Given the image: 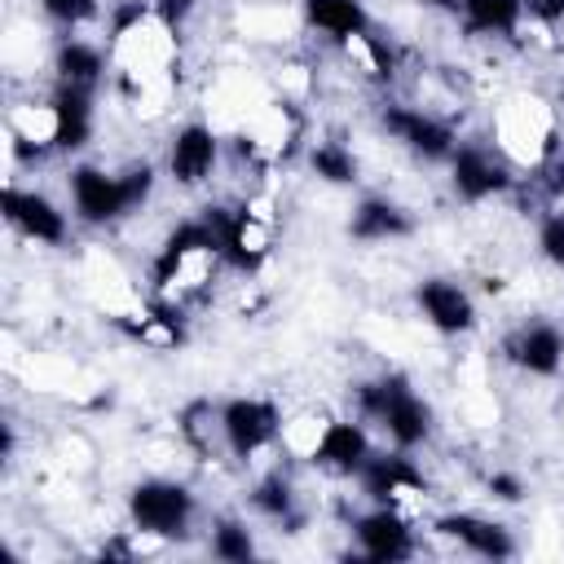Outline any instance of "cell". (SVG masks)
<instances>
[{
	"mask_svg": "<svg viewBox=\"0 0 564 564\" xmlns=\"http://www.w3.org/2000/svg\"><path fill=\"white\" fill-rule=\"evenodd\" d=\"M220 247H216V234L203 216L194 220H176L159 251H154V264H150V286L159 300H172V304H194L207 295L216 269H220Z\"/></svg>",
	"mask_w": 564,
	"mask_h": 564,
	"instance_id": "obj_1",
	"label": "cell"
},
{
	"mask_svg": "<svg viewBox=\"0 0 564 564\" xmlns=\"http://www.w3.org/2000/svg\"><path fill=\"white\" fill-rule=\"evenodd\" d=\"M414 4H423V9H454L458 0H414Z\"/></svg>",
	"mask_w": 564,
	"mask_h": 564,
	"instance_id": "obj_35",
	"label": "cell"
},
{
	"mask_svg": "<svg viewBox=\"0 0 564 564\" xmlns=\"http://www.w3.org/2000/svg\"><path fill=\"white\" fill-rule=\"evenodd\" d=\"M410 234H414V216L388 194L357 198V207L348 216V238L352 242H401Z\"/></svg>",
	"mask_w": 564,
	"mask_h": 564,
	"instance_id": "obj_22",
	"label": "cell"
},
{
	"mask_svg": "<svg viewBox=\"0 0 564 564\" xmlns=\"http://www.w3.org/2000/svg\"><path fill=\"white\" fill-rule=\"evenodd\" d=\"M352 405H357V419L379 427V436L392 445V449H419L432 441V427H436V414L427 405V397L397 370L388 375H375V379H361L352 388Z\"/></svg>",
	"mask_w": 564,
	"mask_h": 564,
	"instance_id": "obj_2",
	"label": "cell"
},
{
	"mask_svg": "<svg viewBox=\"0 0 564 564\" xmlns=\"http://www.w3.org/2000/svg\"><path fill=\"white\" fill-rule=\"evenodd\" d=\"M485 494L494 498V502H507V507H516V502H524V480H520V471H489L485 476Z\"/></svg>",
	"mask_w": 564,
	"mask_h": 564,
	"instance_id": "obj_32",
	"label": "cell"
},
{
	"mask_svg": "<svg viewBox=\"0 0 564 564\" xmlns=\"http://www.w3.org/2000/svg\"><path fill=\"white\" fill-rule=\"evenodd\" d=\"M247 507H251L260 520H269V524L286 529V533H300V524H304V511H300V494H295V480H291L282 467L264 471V476L251 485V494H247Z\"/></svg>",
	"mask_w": 564,
	"mask_h": 564,
	"instance_id": "obj_23",
	"label": "cell"
},
{
	"mask_svg": "<svg viewBox=\"0 0 564 564\" xmlns=\"http://www.w3.org/2000/svg\"><path fill=\"white\" fill-rule=\"evenodd\" d=\"M304 141V115L291 101H264L256 106L229 137L234 159H242L256 172H269L278 163H286L295 154V145Z\"/></svg>",
	"mask_w": 564,
	"mask_h": 564,
	"instance_id": "obj_6",
	"label": "cell"
},
{
	"mask_svg": "<svg viewBox=\"0 0 564 564\" xmlns=\"http://www.w3.org/2000/svg\"><path fill=\"white\" fill-rule=\"evenodd\" d=\"M348 533H352V542H357V555L370 560V564H397V560H410V555L419 551L414 516H405V511H397V507L370 502V511L352 516Z\"/></svg>",
	"mask_w": 564,
	"mask_h": 564,
	"instance_id": "obj_13",
	"label": "cell"
},
{
	"mask_svg": "<svg viewBox=\"0 0 564 564\" xmlns=\"http://www.w3.org/2000/svg\"><path fill=\"white\" fill-rule=\"evenodd\" d=\"M375 454V441H370V427L361 419H326L322 427V441L313 449V467L317 471H330V476H357L361 463Z\"/></svg>",
	"mask_w": 564,
	"mask_h": 564,
	"instance_id": "obj_19",
	"label": "cell"
},
{
	"mask_svg": "<svg viewBox=\"0 0 564 564\" xmlns=\"http://www.w3.org/2000/svg\"><path fill=\"white\" fill-rule=\"evenodd\" d=\"M35 9L62 31H79L101 18V0H35Z\"/></svg>",
	"mask_w": 564,
	"mask_h": 564,
	"instance_id": "obj_30",
	"label": "cell"
},
{
	"mask_svg": "<svg viewBox=\"0 0 564 564\" xmlns=\"http://www.w3.org/2000/svg\"><path fill=\"white\" fill-rule=\"evenodd\" d=\"M322 427H326V414H295V419H286L282 423V436H278L282 454L295 458V463H308L313 449H317V441H322Z\"/></svg>",
	"mask_w": 564,
	"mask_h": 564,
	"instance_id": "obj_29",
	"label": "cell"
},
{
	"mask_svg": "<svg viewBox=\"0 0 564 564\" xmlns=\"http://www.w3.org/2000/svg\"><path fill=\"white\" fill-rule=\"evenodd\" d=\"M449 167V189L463 198V203H489V198H502L516 189V163L498 150L494 137H458L454 154L445 159Z\"/></svg>",
	"mask_w": 564,
	"mask_h": 564,
	"instance_id": "obj_7",
	"label": "cell"
},
{
	"mask_svg": "<svg viewBox=\"0 0 564 564\" xmlns=\"http://www.w3.org/2000/svg\"><path fill=\"white\" fill-rule=\"evenodd\" d=\"M352 480H357L366 502L397 507L405 516H419L427 507V476L419 471L410 449H375Z\"/></svg>",
	"mask_w": 564,
	"mask_h": 564,
	"instance_id": "obj_8",
	"label": "cell"
},
{
	"mask_svg": "<svg viewBox=\"0 0 564 564\" xmlns=\"http://www.w3.org/2000/svg\"><path fill=\"white\" fill-rule=\"evenodd\" d=\"M0 212H4L9 229L22 234V238L35 242V247H62V242L70 238V220H66V212H62L48 194H40V189H22L18 181H4Z\"/></svg>",
	"mask_w": 564,
	"mask_h": 564,
	"instance_id": "obj_14",
	"label": "cell"
},
{
	"mask_svg": "<svg viewBox=\"0 0 564 564\" xmlns=\"http://www.w3.org/2000/svg\"><path fill=\"white\" fill-rule=\"evenodd\" d=\"M220 154H225V141H220L216 123L189 119V123H181V128L172 132L163 163H167L172 185H181V189H203V185L216 176Z\"/></svg>",
	"mask_w": 564,
	"mask_h": 564,
	"instance_id": "obj_12",
	"label": "cell"
},
{
	"mask_svg": "<svg viewBox=\"0 0 564 564\" xmlns=\"http://www.w3.org/2000/svg\"><path fill=\"white\" fill-rule=\"evenodd\" d=\"M150 9H154V18L163 22V26H172V31H181L189 18H194V9H198V0H150Z\"/></svg>",
	"mask_w": 564,
	"mask_h": 564,
	"instance_id": "obj_33",
	"label": "cell"
},
{
	"mask_svg": "<svg viewBox=\"0 0 564 564\" xmlns=\"http://www.w3.org/2000/svg\"><path fill=\"white\" fill-rule=\"evenodd\" d=\"M48 106H53V123H57L53 128V150L57 154H79L97 132V93L53 79Z\"/></svg>",
	"mask_w": 564,
	"mask_h": 564,
	"instance_id": "obj_18",
	"label": "cell"
},
{
	"mask_svg": "<svg viewBox=\"0 0 564 564\" xmlns=\"http://www.w3.org/2000/svg\"><path fill=\"white\" fill-rule=\"evenodd\" d=\"M529 18L524 22H538V26H560L564 22V0H524Z\"/></svg>",
	"mask_w": 564,
	"mask_h": 564,
	"instance_id": "obj_34",
	"label": "cell"
},
{
	"mask_svg": "<svg viewBox=\"0 0 564 564\" xmlns=\"http://www.w3.org/2000/svg\"><path fill=\"white\" fill-rule=\"evenodd\" d=\"M304 159H308V172L330 189L357 185V176H361V163H357L352 145H344V141H313Z\"/></svg>",
	"mask_w": 564,
	"mask_h": 564,
	"instance_id": "obj_27",
	"label": "cell"
},
{
	"mask_svg": "<svg viewBox=\"0 0 564 564\" xmlns=\"http://www.w3.org/2000/svg\"><path fill=\"white\" fill-rule=\"evenodd\" d=\"M282 423H286V414L273 397L247 392V397L220 401V441H225V454L238 463H251L264 449H273L282 436Z\"/></svg>",
	"mask_w": 564,
	"mask_h": 564,
	"instance_id": "obj_10",
	"label": "cell"
},
{
	"mask_svg": "<svg viewBox=\"0 0 564 564\" xmlns=\"http://www.w3.org/2000/svg\"><path fill=\"white\" fill-rule=\"evenodd\" d=\"M207 551H212V560H225V564H247V560L256 555V533H251V524H247V520H238V516L212 520Z\"/></svg>",
	"mask_w": 564,
	"mask_h": 564,
	"instance_id": "obj_28",
	"label": "cell"
},
{
	"mask_svg": "<svg viewBox=\"0 0 564 564\" xmlns=\"http://www.w3.org/2000/svg\"><path fill=\"white\" fill-rule=\"evenodd\" d=\"M48 70L57 84H75V88H101L110 79V53L106 44H93V40H79V35H62L53 44V57H48Z\"/></svg>",
	"mask_w": 564,
	"mask_h": 564,
	"instance_id": "obj_21",
	"label": "cell"
},
{
	"mask_svg": "<svg viewBox=\"0 0 564 564\" xmlns=\"http://www.w3.org/2000/svg\"><path fill=\"white\" fill-rule=\"evenodd\" d=\"M300 18L308 31H317L330 44H344L348 35L375 26L366 0H300Z\"/></svg>",
	"mask_w": 564,
	"mask_h": 564,
	"instance_id": "obj_25",
	"label": "cell"
},
{
	"mask_svg": "<svg viewBox=\"0 0 564 564\" xmlns=\"http://www.w3.org/2000/svg\"><path fill=\"white\" fill-rule=\"evenodd\" d=\"M502 361L529 379H555L564 370V330L546 317L520 322L502 335Z\"/></svg>",
	"mask_w": 564,
	"mask_h": 564,
	"instance_id": "obj_16",
	"label": "cell"
},
{
	"mask_svg": "<svg viewBox=\"0 0 564 564\" xmlns=\"http://www.w3.org/2000/svg\"><path fill=\"white\" fill-rule=\"evenodd\" d=\"M454 13L467 35H489V40H516L529 18L524 0H458Z\"/></svg>",
	"mask_w": 564,
	"mask_h": 564,
	"instance_id": "obj_26",
	"label": "cell"
},
{
	"mask_svg": "<svg viewBox=\"0 0 564 564\" xmlns=\"http://www.w3.org/2000/svg\"><path fill=\"white\" fill-rule=\"evenodd\" d=\"M432 533L454 542L458 551L476 555V560H511L516 555V538L502 520H489L480 511H441L432 516Z\"/></svg>",
	"mask_w": 564,
	"mask_h": 564,
	"instance_id": "obj_17",
	"label": "cell"
},
{
	"mask_svg": "<svg viewBox=\"0 0 564 564\" xmlns=\"http://www.w3.org/2000/svg\"><path fill=\"white\" fill-rule=\"evenodd\" d=\"M119 330L132 339V344H141V348H150V352H176L181 344H185V308L181 304H172V300H150L141 313H128V317H119Z\"/></svg>",
	"mask_w": 564,
	"mask_h": 564,
	"instance_id": "obj_20",
	"label": "cell"
},
{
	"mask_svg": "<svg viewBox=\"0 0 564 564\" xmlns=\"http://www.w3.org/2000/svg\"><path fill=\"white\" fill-rule=\"evenodd\" d=\"M128 524L150 542H185L198 520V498L185 480L172 476H145L123 498Z\"/></svg>",
	"mask_w": 564,
	"mask_h": 564,
	"instance_id": "obj_4",
	"label": "cell"
},
{
	"mask_svg": "<svg viewBox=\"0 0 564 564\" xmlns=\"http://www.w3.org/2000/svg\"><path fill=\"white\" fill-rule=\"evenodd\" d=\"M414 308L419 317L445 335V339H458V335H471L480 313H476V295L458 282V278H445V273H432L414 286Z\"/></svg>",
	"mask_w": 564,
	"mask_h": 564,
	"instance_id": "obj_15",
	"label": "cell"
},
{
	"mask_svg": "<svg viewBox=\"0 0 564 564\" xmlns=\"http://www.w3.org/2000/svg\"><path fill=\"white\" fill-rule=\"evenodd\" d=\"M379 128H383L388 141H397L401 150H410L423 163H445L458 145L454 119H445L427 106H414V101H383L379 106Z\"/></svg>",
	"mask_w": 564,
	"mask_h": 564,
	"instance_id": "obj_9",
	"label": "cell"
},
{
	"mask_svg": "<svg viewBox=\"0 0 564 564\" xmlns=\"http://www.w3.org/2000/svg\"><path fill=\"white\" fill-rule=\"evenodd\" d=\"M489 137L498 141V150L516 163V167H538L551 150H560V123L555 110L533 97V93H511L494 119H489Z\"/></svg>",
	"mask_w": 564,
	"mask_h": 564,
	"instance_id": "obj_5",
	"label": "cell"
},
{
	"mask_svg": "<svg viewBox=\"0 0 564 564\" xmlns=\"http://www.w3.org/2000/svg\"><path fill=\"white\" fill-rule=\"evenodd\" d=\"M538 256L551 269H564V207H546L538 220Z\"/></svg>",
	"mask_w": 564,
	"mask_h": 564,
	"instance_id": "obj_31",
	"label": "cell"
},
{
	"mask_svg": "<svg viewBox=\"0 0 564 564\" xmlns=\"http://www.w3.org/2000/svg\"><path fill=\"white\" fill-rule=\"evenodd\" d=\"M203 220L216 234V247H220L225 269L251 278L273 256L278 234H273V207H269V198L247 194L238 207H220L216 203V207H203Z\"/></svg>",
	"mask_w": 564,
	"mask_h": 564,
	"instance_id": "obj_3",
	"label": "cell"
},
{
	"mask_svg": "<svg viewBox=\"0 0 564 564\" xmlns=\"http://www.w3.org/2000/svg\"><path fill=\"white\" fill-rule=\"evenodd\" d=\"M335 48H339V53L348 57V66H352L361 79H370V84H392L397 70H401V53H397V44H392L388 35H379L375 26L348 35V40L335 44Z\"/></svg>",
	"mask_w": 564,
	"mask_h": 564,
	"instance_id": "obj_24",
	"label": "cell"
},
{
	"mask_svg": "<svg viewBox=\"0 0 564 564\" xmlns=\"http://www.w3.org/2000/svg\"><path fill=\"white\" fill-rule=\"evenodd\" d=\"M66 194H70V216L88 229H106V225H119V220L132 216L119 167L75 163L66 172Z\"/></svg>",
	"mask_w": 564,
	"mask_h": 564,
	"instance_id": "obj_11",
	"label": "cell"
}]
</instances>
